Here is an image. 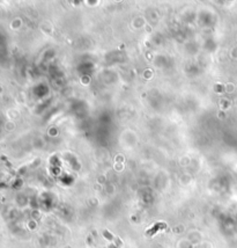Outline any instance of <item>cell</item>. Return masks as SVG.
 I'll use <instances>...</instances> for the list:
<instances>
[{
	"instance_id": "1",
	"label": "cell",
	"mask_w": 237,
	"mask_h": 248,
	"mask_svg": "<svg viewBox=\"0 0 237 248\" xmlns=\"http://www.w3.org/2000/svg\"><path fill=\"white\" fill-rule=\"evenodd\" d=\"M165 227H167V224H164V223H157V224H155L154 226H152L148 231H146V235L152 237V235H154L155 233H157L159 231L164 229Z\"/></svg>"
}]
</instances>
